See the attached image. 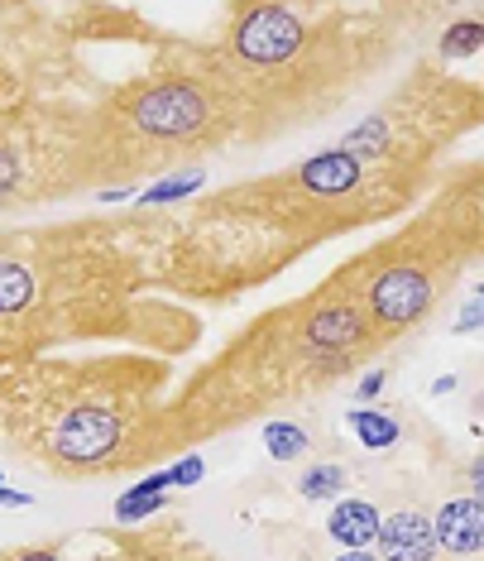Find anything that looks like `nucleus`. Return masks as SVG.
<instances>
[{"label": "nucleus", "instance_id": "3", "mask_svg": "<svg viewBox=\"0 0 484 561\" xmlns=\"http://www.w3.org/2000/svg\"><path fill=\"white\" fill-rule=\"evenodd\" d=\"M120 442V417L111 408H72V413L58 417L54 427V456L58 461H72V466H96L116 451Z\"/></svg>", "mask_w": 484, "mask_h": 561}, {"label": "nucleus", "instance_id": "7", "mask_svg": "<svg viewBox=\"0 0 484 561\" xmlns=\"http://www.w3.org/2000/svg\"><path fill=\"white\" fill-rule=\"evenodd\" d=\"M360 159H350L346 149H322V154H312L308 163L298 169V187L308 197H322V202H336V197H350L355 187H360Z\"/></svg>", "mask_w": 484, "mask_h": 561}, {"label": "nucleus", "instance_id": "4", "mask_svg": "<svg viewBox=\"0 0 484 561\" xmlns=\"http://www.w3.org/2000/svg\"><path fill=\"white\" fill-rule=\"evenodd\" d=\"M431 308V278L413 264H393L369 284V317L379 327H413Z\"/></svg>", "mask_w": 484, "mask_h": 561}, {"label": "nucleus", "instance_id": "10", "mask_svg": "<svg viewBox=\"0 0 484 561\" xmlns=\"http://www.w3.org/2000/svg\"><path fill=\"white\" fill-rule=\"evenodd\" d=\"M346 423H350V432H355V442L369 446V451H389V446L403 437V432H399V417L384 413V408H369V403H355L350 413H346Z\"/></svg>", "mask_w": 484, "mask_h": 561}, {"label": "nucleus", "instance_id": "16", "mask_svg": "<svg viewBox=\"0 0 484 561\" xmlns=\"http://www.w3.org/2000/svg\"><path fill=\"white\" fill-rule=\"evenodd\" d=\"M480 48H484V24L480 20H461V24L446 30L441 58H470V54H480Z\"/></svg>", "mask_w": 484, "mask_h": 561}, {"label": "nucleus", "instance_id": "27", "mask_svg": "<svg viewBox=\"0 0 484 561\" xmlns=\"http://www.w3.org/2000/svg\"><path fill=\"white\" fill-rule=\"evenodd\" d=\"M451 389H456V379H451V375H441L437 385H431V393H451Z\"/></svg>", "mask_w": 484, "mask_h": 561}, {"label": "nucleus", "instance_id": "19", "mask_svg": "<svg viewBox=\"0 0 484 561\" xmlns=\"http://www.w3.org/2000/svg\"><path fill=\"white\" fill-rule=\"evenodd\" d=\"M15 183H20V159L10 154L5 145H0V197H5V193H10V187H15Z\"/></svg>", "mask_w": 484, "mask_h": 561}, {"label": "nucleus", "instance_id": "24", "mask_svg": "<svg viewBox=\"0 0 484 561\" xmlns=\"http://www.w3.org/2000/svg\"><path fill=\"white\" fill-rule=\"evenodd\" d=\"M15 561H58V552H48V547H34V552H20Z\"/></svg>", "mask_w": 484, "mask_h": 561}, {"label": "nucleus", "instance_id": "20", "mask_svg": "<svg viewBox=\"0 0 484 561\" xmlns=\"http://www.w3.org/2000/svg\"><path fill=\"white\" fill-rule=\"evenodd\" d=\"M480 322H484V302H480V298H470V302H465V312L456 317V331H461V336H470V331H480Z\"/></svg>", "mask_w": 484, "mask_h": 561}, {"label": "nucleus", "instance_id": "15", "mask_svg": "<svg viewBox=\"0 0 484 561\" xmlns=\"http://www.w3.org/2000/svg\"><path fill=\"white\" fill-rule=\"evenodd\" d=\"M341 490H346V470H341L336 461L312 466L308 476L298 480V494L302 500H312V504H322V500H331V494H341Z\"/></svg>", "mask_w": 484, "mask_h": 561}, {"label": "nucleus", "instance_id": "12", "mask_svg": "<svg viewBox=\"0 0 484 561\" xmlns=\"http://www.w3.org/2000/svg\"><path fill=\"white\" fill-rule=\"evenodd\" d=\"M201 183H207V173H201V169H187V173H173V178H163V183L145 187V193H139L135 202H139V207H163V202H183V197H193Z\"/></svg>", "mask_w": 484, "mask_h": 561}, {"label": "nucleus", "instance_id": "18", "mask_svg": "<svg viewBox=\"0 0 484 561\" xmlns=\"http://www.w3.org/2000/svg\"><path fill=\"white\" fill-rule=\"evenodd\" d=\"M201 476H207V466H201V456H183L177 466H169V480L177 484V490H193V484H201Z\"/></svg>", "mask_w": 484, "mask_h": 561}, {"label": "nucleus", "instance_id": "23", "mask_svg": "<svg viewBox=\"0 0 484 561\" xmlns=\"http://www.w3.org/2000/svg\"><path fill=\"white\" fill-rule=\"evenodd\" d=\"M139 490H154V494H163V490H173L169 470H154V476H145V480H139Z\"/></svg>", "mask_w": 484, "mask_h": 561}, {"label": "nucleus", "instance_id": "17", "mask_svg": "<svg viewBox=\"0 0 484 561\" xmlns=\"http://www.w3.org/2000/svg\"><path fill=\"white\" fill-rule=\"evenodd\" d=\"M169 504V494H154V490H125L120 500H116V523H139V518H149V514H159V508Z\"/></svg>", "mask_w": 484, "mask_h": 561}, {"label": "nucleus", "instance_id": "25", "mask_svg": "<svg viewBox=\"0 0 484 561\" xmlns=\"http://www.w3.org/2000/svg\"><path fill=\"white\" fill-rule=\"evenodd\" d=\"M130 197V187H106V193H101V202H125Z\"/></svg>", "mask_w": 484, "mask_h": 561}, {"label": "nucleus", "instance_id": "2", "mask_svg": "<svg viewBox=\"0 0 484 561\" xmlns=\"http://www.w3.org/2000/svg\"><path fill=\"white\" fill-rule=\"evenodd\" d=\"M302 20L292 15L288 5H250L245 15L235 20V54L245 62H260V68H274V62H288L302 48Z\"/></svg>", "mask_w": 484, "mask_h": 561}, {"label": "nucleus", "instance_id": "14", "mask_svg": "<svg viewBox=\"0 0 484 561\" xmlns=\"http://www.w3.org/2000/svg\"><path fill=\"white\" fill-rule=\"evenodd\" d=\"M264 446H269L274 461H298L308 451V432L288 417H274V423H264Z\"/></svg>", "mask_w": 484, "mask_h": 561}, {"label": "nucleus", "instance_id": "13", "mask_svg": "<svg viewBox=\"0 0 484 561\" xmlns=\"http://www.w3.org/2000/svg\"><path fill=\"white\" fill-rule=\"evenodd\" d=\"M336 149H346L350 159H365V154H384L389 149V121L384 116H365L360 125H355V130L341 139Z\"/></svg>", "mask_w": 484, "mask_h": 561}, {"label": "nucleus", "instance_id": "26", "mask_svg": "<svg viewBox=\"0 0 484 561\" xmlns=\"http://www.w3.org/2000/svg\"><path fill=\"white\" fill-rule=\"evenodd\" d=\"M331 561H379L374 552H341V557H331Z\"/></svg>", "mask_w": 484, "mask_h": 561}, {"label": "nucleus", "instance_id": "22", "mask_svg": "<svg viewBox=\"0 0 484 561\" xmlns=\"http://www.w3.org/2000/svg\"><path fill=\"white\" fill-rule=\"evenodd\" d=\"M34 504V494H20V490H10V484H0V508H30Z\"/></svg>", "mask_w": 484, "mask_h": 561}, {"label": "nucleus", "instance_id": "8", "mask_svg": "<svg viewBox=\"0 0 484 561\" xmlns=\"http://www.w3.org/2000/svg\"><path fill=\"white\" fill-rule=\"evenodd\" d=\"M302 341H308L312 351H350V346H360L365 341V312L350 308V302H326V308H316L308 317Z\"/></svg>", "mask_w": 484, "mask_h": 561}, {"label": "nucleus", "instance_id": "6", "mask_svg": "<svg viewBox=\"0 0 484 561\" xmlns=\"http://www.w3.org/2000/svg\"><path fill=\"white\" fill-rule=\"evenodd\" d=\"M431 538L451 557H475L484 547V504L475 494H461V500L441 504V514L431 518Z\"/></svg>", "mask_w": 484, "mask_h": 561}, {"label": "nucleus", "instance_id": "11", "mask_svg": "<svg viewBox=\"0 0 484 561\" xmlns=\"http://www.w3.org/2000/svg\"><path fill=\"white\" fill-rule=\"evenodd\" d=\"M34 302V274L20 260H0V317L24 312Z\"/></svg>", "mask_w": 484, "mask_h": 561}, {"label": "nucleus", "instance_id": "1", "mask_svg": "<svg viewBox=\"0 0 484 561\" xmlns=\"http://www.w3.org/2000/svg\"><path fill=\"white\" fill-rule=\"evenodd\" d=\"M211 116V101L197 92L193 82H163V87H149L145 96L130 106V121L139 130L159 135V139H187L197 135Z\"/></svg>", "mask_w": 484, "mask_h": 561}, {"label": "nucleus", "instance_id": "21", "mask_svg": "<svg viewBox=\"0 0 484 561\" xmlns=\"http://www.w3.org/2000/svg\"><path fill=\"white\" fill-rule=\"evenodd\" d=\"M384 369H369V375L360 379V385H355V399H360V403H369V399H379V389H384Z\"/></svg>", "mask_w": 484, "mask_h": 561}, {"label": "nucleus", "instance_id": "28", "mask_svg": "<svg viewBox=\"0 0 484 561\" xmlns=\"http://www.w3.org/2000/svg\"><path fill=\"white\" fill-rule=\"evenodd\" d=\"M0 484H5V480H0Z\"/></svg>", "mask_w": 484, "mask_h": 561}, {"label": "nucleus", "instance_id": "9", "mask_svg": "<svg viewBox=\"0 0 484 561\" xmlns=\"http://www.w3.org/2000/svg\"><path fill=\"white\" fill-rule=\"evenodd\" d=\"M379 508L369 500H341L331 504V518H326V533L341 552H369L374 547V533H379Z\"/></svg>", "mask_w": 484, "mask_h": 561}, {"label": "nucleus", "instance_id": "5", "mask_svg": "<svg viewBox=\"0 0 484 561\" xmlns=\"http://www.w3.org/2000/svg\"><path fill=\"white\" fill-rule=\"evenodd\" d=\"M379 561H431L437 557V538H431V518L417 514V508H403V514L379 518L374 533Z\"/></svg>", "mask_w": 484, "mask_h": 561}]
</instances>
